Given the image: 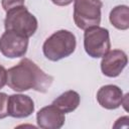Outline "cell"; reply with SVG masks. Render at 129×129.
Masks as SVG:
<instances>
[{
    "label": "cell",
    "mask_w": 129,
    "mask_h": 129,
    "mask_svg": "<svg viewBox=\"0 0 129 129\" xmlns=\"http://www.w3.org/2000/svg\"><path fill=\"white\" fill-rule=\"evenodd\" d=\"M52 81L51 76L45 74L35 62L25 57L7 71V85L16 92L33 89L40 93H46Z\"/></svg>",
    "instance_id": "1"
},
{
    "label": "cell",
    "mask_w": 129,
    "mask_h": 129,
    "mask_svg": "<svg viewBox=\"0 0 129 129\" xmlns=\"http://www.w3.org/2000/svg\"><path fill=\"white\" fill-rule=\"evenodd\" d=\"M77 45L76 36L69 30H57L52 33L43 43L42 50L44 56L51 60L57 61L71 55Z\"/></svg>",
    "instance_id": "2"
},
{
    "label": "cell",
    "mask_w": 129,
    "mask_h": 129,
    "mask_svg": "<svg viewBox=\"0 0 129 129\" xmlns=\"http://www.w3.org/2000/svg\"><path fill=\"white\" fill-rule=\"evenodd\" d=\"M37 25L36 17L31 14L24 5L6 12L4 20L5 30H13L29 38L35 33Z\"/></svg>",
    "instance_id": "3"
},
{
    "label": "cell",
    "mask_w": 129,
    "mask_h": 129,
    "mask_svg": "<svg viewBox=\"0 0 129 129\" xmlns=\"http://www.w3.org/2000/svg\"><path fill=\"white\" fill-rule=\"evenodd\" d=\"M101 0H74V21L76 25L86 30L98 26L101 22Z\"/></svg>",
    "instance_id": "4"
},
{
    "label": "cell",
    "mask_w": 129,
    "mask_h": 129,
    "mask_svg": "<svg viewBox=\"0 0 129 129\" xmlns=\"http://www.w3.org/2000/svg\"><path fill=\"white\" fill-rule=\"evenodd\" d=\"M110 47L111 42L108 29L98 25L85 30L84 48L91 57H102L110 50Z\"/></svg>",
    "instance_id": "5"
},
{
    "label": "cell",
    "mask_w": 129,
    "mask_h": 129,
    "mask_svg": "<svg viewBox=\"0 0 129 129\" xmlns=\"http://www.w3.org/2000/svg\"><path fill=\"white\" fill-rule=\"evenodd\" d=\"M28 47V38L24 35L13 31L5 30L0 37V51L9 58L24 56Z\"/></svg>",
    "instance_id": "6"
},
{
    "label": "cell",
    "mask_w": 129,
    "mask_h": 129,
    "mask_svg": "<svg viewBox=\"0 0 129 129\" xmlns=\"http://www.w3.org/2000/svg\"><path fill=\"white\" fill-rule=\"evenodd\" d=\"M102 57L101 71L105 76L109 78L118 77L128 62L127 54L121 49L109 50Z\"/></svg>",
    "instance_id": "7"
},
{
    "label": "cell",
    "mask_w": 129,
    "mask_h": 129,
    "mask_svg": "<svg viewBox=\"0 0 129 129\" xmlns=\"http://www.w3.org/2000/svg\"><path fill=\"white\" fill-rule=\"evenodd\" d=\"M36 122L42 129H59L64 124V113L51 104L37 112Z\"/></svg>",
    "instance_id": "8"
},
{
    "label": "cell",
    "mask_w": 129,
    "mask_h": 129,
    "mask_svg": "<svg viewBox=\"0 0 129 129\" xmlns=\"http://www.w3.org/2000/svg\"><path fill=\"white\" fill-rule=\"evenodd\" d=\"M34 112V103L29 96L14 94L8 97V115L13 118H26Z\"/></svg>",
    "instance_id": "9"
},
{
    "label": "cell",
    "mask_w": 129,
    "mask_h": 129,
    "mask_svg": "<svg viewBox=\"0 0 129 129\" xmlns=\"http://www.w3.org/2000/svg\"><path fill=\"white\" fill-rule=\"evenodd\" d=\"M123 92L115 85H106L99 89L97 93L98 103L105 109L113 110L123 104Z\"/></svg>",
    "instance_id": "10"
},
{
    "label": "cell",
    "mask_w": 129,
    "mask_h": 129,
    "mask_svg": "<svg viewBox=\"0 0 129 129\" xmlns=\"http://www.w3.org/2000/svg\"><path fill=\"white\" fill-rule=\"evenodd\" d=\"M80 95L76 91L70 90L54 99L52 105L58 108L63 113H70L78 108V106L80 105Z\"/></svg>",
    "instance_id": "11"
},
{
    "label": "cell",
    "mask_w": 129,
    "mask_h": 129,
    "mask_svg": "<svg viewBox=\"0 0 129 129\" xmlns=\"http://www.w3.org/2000/svg\"><path fill=\"white\" fill-rule=\"evenodd\" d=\"M110 22L120 30L129 28V8L127 5H118L114 7L109 15Z\"/></svg>",
    "instance_id": "12"
},
{
    "label": "cell",
    "mask_w": 129,
    "mask_h": 129,
    "mask_svg": "<svg viewBox=\"0 0 129 129\" xmlns=\"http://www.w3.org/2000/svg\"><path fill=\"white\" fill-rule=\"evenodd\" d=\"M8 116V95L0 93V119Z\"/></svg>",
    "instance_id": "13"
},
{
    "label": "cell",
    "mask_w": 129,
    "mask_h": 129,
    "mask_svg": "<svg viewBox=\"0 0 129 129\" xmlns=\"http://www.w3.org/2000/svg\"><path fill=\"white\" fill-rule=\"evenodd\" d=\"M1 5H2L3 9L7 12L15 7L23 6L24 0H1Z\"/></svg>",
    "instance_id": "14"
},
{
    "label": "cell",
    "mask_w": 129,
    "mask_h": 129,
    "mask_svg": "<svg viewBox=\"0 0 129 129\" xmlns=\"http://www.w3.org/2000/svg\"><path fill=\"white\" fill-rule=\"evenodd\" d=\"M7 84V71L0 64V89H2Z\"/></svg>",
    "instance_id": "15"
},
{
    "label": "cell",
    "mask_w": 129,
    "mask_h": 129,
    "mask_svg": "<svg viewBox=\"0 0 129 129\" xmlns=\"http://www.w3.org/2000/svg\"><path fill=\"white\" fill-rule=\"evenodd\" d=\"M74 0H51V2L57 6H67L71 4Z\"/></svg>",
    "instance_id": "16"
}]
</instances>
